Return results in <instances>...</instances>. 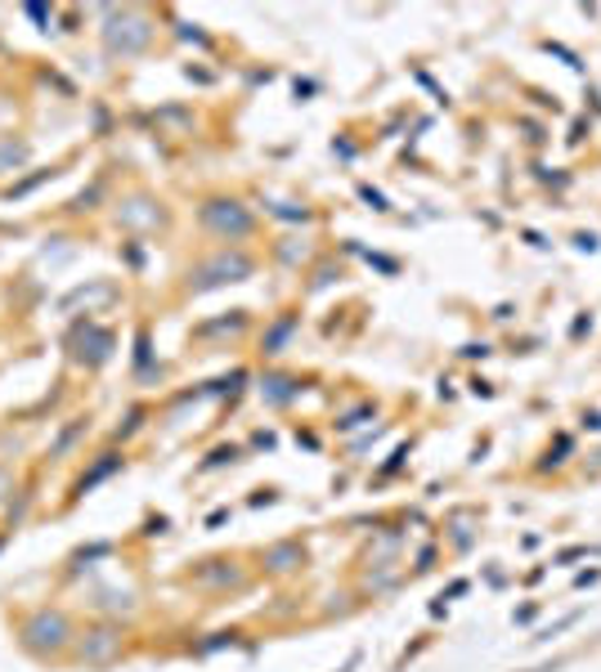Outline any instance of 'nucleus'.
Returning <instances> with one entry per match:
<instances>
[{
	"instance_id": "1",
	"label": "nucleus",
	"mask_w": 601,
	"mask_h": 672,
	"mask_svg": "<svg viewBox=\"0 0 601 672\" xmlns=\"http://www.w3.org/2000/svg\"><path fill=\"white\" fill-rule=\"evenodd\" d=\"M68 642H73V623H68V615H59V610H37L23 623V646L31 655H59Z\"/></svg>"
},
{
	"instance_id": "2",
	"label": "nucleus",
	"mask_w": 601,
	"mask_h": 672,
	"mask_svg": "<svg viewBox=\"0 0 601 672\" xmlns=\"http://www.w3.org/2000/svg\"><path fill=\"white\" fill-rule=\"evenodd\" d=\"M122 650H126V636H122V628H113V623L90 628L81 642H77V659L90 663V668H104V663L122 659Z\"/></svg>"
},
{
	"instance_id": "3",
	"label": "nucleus",
	"mask_w": 601,
	"mask_h": 672,
	"mask_svg": "<svg viewBox=\"0 0 601 672\" xmlns=\"http://www.w3.org/2000/svg\"><path fill=\"white\" fill-rule=\"evenodd\" d=\"M203 224L212 233H220V238H247V233H252V216H247L243 202H207Z\"/></svg>"
},
{
	"instance_id": "4",
	"label": "nucleus",
	"mask_w": 601,
	"mask_h": 672,
	"mask_svg": "<svg viewBox=\"0 0 601 672\" xmlns=\"http://www.w3.org/2000/svg\"><path fill=\"white\" fill-rule=\"evenodd\" d=\"M104 41H108V50H117V54H136V50L149 41V27H144V18H136V14H122V18H113V23L104 27Z\"/></svg>"
},
{
	"instance_id": "5",
	"label": "nucleus",
	"mask_w": 601,
	"mask_h": 672,
	"mask_svg": "<svg viewBox=\"0 0 601 672\" xmlns=\"http://www.w3.org/2000/svg\"><path fill=\"white\" fill-rule=\"evenodd\" d=\"M252 274V260L247 256H216L212 264L197 269V287H220V283H239Z\"/></svg>"
},
{
	"instance_id": "6",
	"label": "nucleus",
	"mask_w": 601,
	"mask_h": 672,
	"mask_svg": "<svg viewBox=\"0 0 601 672\" xmlns=\"http://www.w3.org/2000/svg\"><path fill=\"white\" fill-rule=\"evenodd\" d=\"M300 565H306V547H300L296 538H283V543L265 552V569H270V574H296Z\"/></svg>"
},
{
	"instance_id": "7",
	"label": "nucleus",
	"mask_w": 601,
	"mask_h": 672,
	"mask_svg": "<svg viewBox=\"0 0 601 672\" xmlns=\"http://www.w3.org/2000/svg\"><path fill=\"white\" fill-rule=\"evenodd\" d=\"M117 220H122L126 229H153V224H162V211L153 207V202L136 197V202H126V207L117 211Z\"/></svg>"
},
{
	"instance_id": "8",
	"label": "nucleus",
	"mask_w": 601,
	"mask_h": 672,
	"mask_svg": "<svg viewBox=\"0 0 601 672\" xmlns=\"http://www.w3.org/2000/svg\"><path fill=\"white\" fill-rule=\"evenodd\" d=\"M27 144L23 140H14V134H0V176H10V171H18V166L27 161Z\"/></svg>"
},
{
	"instance_id": "9",
	"label": "nucleus",
	"mask_w": 601,
	"mask_h": 672,
	"mask_svg": "<svg viewBox=\"0 0 601 672\" xmlns=\"http://www.w3.org/2000/svg\"><path fill=\"white\" fill-rule=\"evenodd\" d=\"M212 569H197V579H203V583H239L243 574H239V569H233V560H207Z\"/></svg>"
},
{
	"instance_id": "10",
	"label": "nucleus",
	"mask_w": 601,
	"mask_h": 672,
	"mask_svg": "<svg viewBox=\"0 0 601 672\" xmlns=\"http://www.w3.org/2000/svg\"><path fill=\"white\" fill-rule=\"evenodd\" d=\"M292 395H296V386L287 377H270V382H265V399H270V403H287Z\"/></svg>"
},
{
	"instance_id": "11",
	"label": "nucleus",
	"mask_w": 601,
	"mask_h": 672,
	"mask_svg": "<svg viewBox=\"0 0 601 672\" xmlns=\"http://www.w3.org/2000/svg\"><path fill=\"white\" fill-rule=\"evenodd\" d=\"M287 336H292V319H287V323H279V327L270 332V346H265V350H270V354H279V350H283V341H287Z\"/></svg>"
},
{
	"instance_id": "12",
	"label": "nucleus",
	"mask_w": 601,
	"mask_h": 672,
	"mask_svg": "<svg viewBox=\"0 0 601 672\" xmlns=\"http://www.w3.org/2000/svg\"><path fill=\"white\" fill-rule=\"evenodd\" d=\"M10 489H14V480H10V470H5V466H0V502H5V497H10Z\"/></svg>"
}]
</instances>
